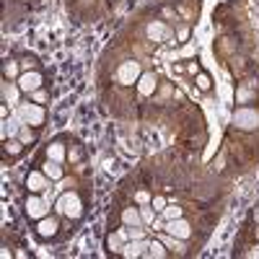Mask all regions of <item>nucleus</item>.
<instances>
[{
  "label": "nucleus",
  "mask_w": 259,
  "mask_h": 259,
  "mask_svg": "<svg viewBox=\"0 0 259 259\" xmlns=\"http://www.w3.org/2000/svg\"><path fill=\"white\" fill-rule=\"evenodd\" d=\"M24 124H29V127H45V122H47V109H45V104H36V101H31V104H24L21 101L18 106H16V112H13Z\"/></svg>",
  "instance_id": "2"
},
{
  "label": "nucleus",
  "mask_w": 259,
  "mask_h": 259,
  "mask_svg": "<svg viewBox=\"0 0 259 259\" xmlns=\"http://www.w3.org/2000/svg\"><path fill=\"white\" fill-rule=\"evenodd\" d=\"M161 231H166V233H171V236H177V239H182V241H189L192 236H194V223H192V221H187L184 215H182V218L166 221Z\"/></svg>",
  "instance_id": "5"
},
{
  "label": "nucleus",
  "mask_w": 259,
  "mask_h": 259,
  "mask_svg": "<svg viewBox=\"0 0 259 259\" xmlns=\"http://www.w3.org/2000/svg\"><path fill=\"white\" fill-rule=\"evenodd\" d=\"M50 202L41 197V194H36V192H29V197L24 200V210H26V215L31 221H41L45 215H50Z\"/></svg>",
  "instance_id": "4"
},
{
  "label": "nucleus",
  "mask_w": 259,
  "mask_h": 259,
  "mask_svg": "<svg viewBox=\"0 0 259 259\" xmlns=\"http://www.w3.org/2000/svg\"><path fill=\"white\" fill-rule=\"evenodd\" d=\"M41 171H45L52 182H60V179L65 177V168L60 166V161H52V158H47L45 163H41Z\"/></svg>",
  "instance_id": "10"
},
{
  "label": "nucleus",
  "mask_w": 259,
  "mask_h": 259,
  "mask_svg": "<svg viewBox=\"0 0 259 259\" xmlns=\"http://www.w3.org/2000/svg\"><path fill=\"white\" fill-rule=\"evenodd\" d=\"M236 124H239L241 130L259 127V109H254V106H241V109L236 112Z\"/></svg>",
  "instance_id": "8"
},
{
  "label": "nucleus",
  "mask_w": 259,
  "mask_h": 259,
  "mask_svg": "<svg viewBox=\"0 0 259 259\" xmlns=\"http://www.w3.org/2000/svg\"><path fill=\"white\" fill-rule=\"evenodd\" d=\"M161 215H163V221H174V218H182L184 210H182L179 205H166V210H163Z\"/></svg>",
  "instance_id": "15"
},
{
  "label": "nucleus",
  "mask_w": 259,
  "mask_h": 259,
  "mask_svg": "<svg viewBox=\"0 0 259 259\" xmlns=\"http://www.w3.org/2000/svg\"><path fill=\"white\" fill-rule=\"evenodd\" d=\"M21 96H24V91L18 89V83H16V80L3 78V104L18 106V104H21Z\"/></svg>",
  "instance_id": "9"
},
{
  "label": "nucleus",
  "mask_w": 259,
  "mask_h": 259,
  "mask_svg": "<svg viewBox=\"0 0 259 259\" xmlns=\"http://www.w3.org/2000/svg\"><path fill=\"white\" fill-rule=\"evenodd\" d=\"M3 150H6V156L16 158V156H21V153L26 150V145L21 143L18 138H11V140H3Z\"/></svg>",
  "instance_id": "12"
},
{
  "label": "nucleus",
  "mask_w": 259,
  "mask_h": 259,
  "mask_svg": "<svg viewBox=\"0 0 259 259\" xmlns=\"http://www.w3.org/2000/svg\"><path fill=\"white\" fill-rule=\"evenodd\" d=\"M150 207H153L156 212H163V210H166V197H163V194H153V200H150Z\"/></svg>",
  "instance_id": "16"
},
{
  "label": "nucleus",
  "mask_w": 259,
  "mask_h": 259,
  "mask_svg": "<svg viewBox=\"0 0 259 259\" xmlns=\"http://www.w3.org/2000/svg\"><path fill=\"white\" fill-rule=\"evenodd\" d=\"M31 101H36V104H45V101H47V91H45V89L34 91V94H31Z\"/></svg>",
  "instance_id": "17"
},
{
  "label": "nucleus",
  "mask_w": 259,
  "mask_h": 259,
  "mask_svg": "<svg viewBox=\"0 0 259 259\" xmlns=\"http://www.w3.org/2000/svg\"><path fill=\"white\" fill-rule=\"evenodd\" d=\"M18 140L24 143L26 148H29L31 143H36V127H29V124H24V127H21V133H18Z\"/></svg>",
  "instance_id": "14"
},
{
  "label": "nucleus",
  "mask_w": 259,
  "mask_h": 259,
  "mask_svg": "<svg viewBox=\"0 0 259 259\" xmlns=\"http://www.w3.org/2000/svg\"><path fill=\"white\" fill-rule=\"evenodd\" d=\"M47 158H52V161H65V145H62V138H55L50 145H47Z\"/></svg>",
  "instance_id": "11"
},
{
  "label": "nucleus",
  "mask_w": 259,
  "mask_h": 259,
  "mask_svg": "<svg viewBox=\"0 0 259 259\" xmlns=\"http://www.w3.org/2000/svg\"><path fill=\"white\" fill-rule=\"evenodd\" d=\"M18 60L16 57H11V60H6L3 62V78H11V80H18Z\"/></svg>",
  "instance_id": "13"
},
{
  "label": "nucleus",
  "mask_w": 259,
  "mask_h": 259,
  "mask_svg": "<svg viewBox=\"0 0 259 259\" xmlns=\"http://www.w3.org/2000/svg\"><path fill=\"white\" fill-rule=\"evenodd\" d=\"M18 89L24 91V96H31L34 91H39V89H45V73H41V68H36V70H24L18 75Z\"/></svg>",
  "instance_id": "3"
},
{
  "label": "nucleus",
  "mask_w": 259,
  "mask_h": 259,
  "mask_svg": "<svg viewBox=\"0 0 259 259\" xmlns=\"http://www.w3.org/2000/svg\"><path fill=\"white\" fill-rule=\"evenodd\" d=\"M52 179L45 174L41 168H34V171H29V177H26V189L29 192H36V194H41V192H47V189H52V184H50Z\"/></svg>",
  "instance_id": "7"
},
{
  "label": "nucleus",
  "mask_w": 259,
  "mask_h": 259,
  "mask_svg": "<svg viewBox=\"0 0 259 259\" xmlns=\"http://www.w3.org/2000/svg\"><path fill=\"white\" fill-rule=\"evenodd\" d=\"M85 207H89V200H85V194H80L78 189H68L62 192L57 202H55V215L62 221H70L73 226H78L85 215Z\"/></svg>",
  "instance_id": "1"
},
{
  "label": "nucleus",
  "mask_w": 259,
  "mask_h": 259,
  "mask_svg": "<svg viewBox=\"0 0 259 259\" xmlns=\"http://www.w3.org/2000/svg\"><path fill=\"white\" fill-rule=\"evenodd\" d=\"M36 236H39V239H45V241H52V239H57V236H60V218H57V215H45V218H41V221H36Z\"/></svg>",
  "instance_id": "6"
}]
</instances>
